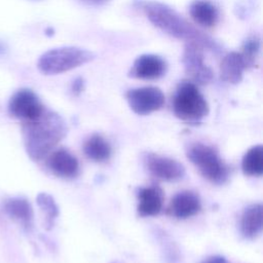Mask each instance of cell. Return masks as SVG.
Wrapping results in <instances>:
<instances>
[{
  "mask_svg": "<svg viewBox=\"0 0 263 263\" xmlns=\"http://www.w3.org/2000/svg\"><path fill=\"white\" fill-rule=\"evenodd\" d=\"M67 134L65 120L55 112L45 110L35 119L24 122L25 145L30 157L42 159Z\"/></svg>",
  "mask_w": 263,
  "mask_h": 263,
  "instance_id": "cell-1",
  "label": "cell"
},
{
  "mask_svg": "<svg viewBox=\"0 0 263 263\" xmlns=\"http://www.w3.org/2000/svg\"><path fill=\"white\" fill-rule=\"evenodd\" d=\"M143 8L148 20L163 33L185 40L187 43L197 44L202 48L216 49L217 45L210 37L194 28L168 5L157 1H149L144 4Z\"/></svg>",
  "mask_w": 263,
  "mask_h": 263,
  "instance_id": "cell-2",
  "label": "cell"
},
{
  "mask_svg": "<svg viewBox=\"0 0 263 263\" xmlns=\"http://www.w3.org/2000/svg\"><path fill=\"white\" fill-rule=\"evenodd\" d=\"M173 111L180 120L196 123L209 114L210 108L196 84L185 80L177 86L173 98Z\"/></svg>",
  "mask_w": 263,
  "mask_h": 263,
  "instance_id": "cell-3",
  "label": "cell"
},
{
  "mask_svg": "<svg viewBox=\"0 0 263 263\" xmlns=\"http://www.w3.org/2000/svg\"><path fill=\"white\" fill-rule=\"evenodd\" d=\"M95 54L75 46L58 47L44 52L38 60L37 67L46 75H54L70 71L92 61Z\"/></svg>",
  "mask_w": 263,
  "mask_h": 263,
  "instance_id": "cell-4",
  "label": "cell"
},
{
  "mask_svg": "<svg viewBox=\"0 0 263 263\" xmlns=\"http://www.w3.org/2000/svg\"><path fill=\"white\" fill-rule=\"evenodd\" d=\"M187 157L201 176L211 183L222 185L228 180L229 168L214 147L203 143H194L189 146Z\"/></svg>",
  "mask_w": 263,
  "mask_h": 263,
  "instance_id": "cell-5",
  "label": "cell"
},
{
  "mask_svg": "<svg viewBox=\"0 0 263 263\" xmlns=\"http://www.w3.org/2000/svg\"><path fill=\"white\" fill-rule=\"evenodd\" d=\"M125 97L129 108L138 115L151 114L159 110L164 104L163 92L155 86L129 89Z\"/></svg>",
  "mask_w": 263,
  "mask_h": 263,
  "instance_id": "cell-6",
  "label": "cell"
},
{
  "mask_svg": "<svg viewBox=\"0 0 263 263\" xmlns=\"http://www.w3.org/2000/svg\"><path fill=\"white\" fill-rule=\"evenodd\" d=\"M202 47L194 43H186L183 53V65L190 81L194 84L205 85L213 79V71L204 64Z\"/></svg>",
  "mask_w": 263,
  "mask_h": 263,
  "instance_id": "cell-7",
  "label": "cell"
},
{
  "mask_svg": "<svg viewBox=\"0 0 263 263\" xmlns=\"http://www.w3.org/2000/svg\"><path fill=\"white\" fill-rule=\"evenodd\" d=\"M8 109L12 116L26 122L37 118L45 110V107L33 90L23 88L11 97Z\"/></svg>",
  "mask_w": 263,
  "mask_h": 263,
  "instance_id": "cell-8",
  "label": "cell"
},
{
  "mask_svg": "<svg viewBox=\"0 0 263 263\" xmlns=\"http://www.w3.org/2000/svg\"><path fill=\"white\" fill-rule=\"evenodd\" d=\"M145 164L148 172L161 181H177L185 175V167L181 162L159 154L148 153L145 156Z\"/></svg>",
  "mask_w": 263,
  "mask_h": 263,
  "instance_id": "cell-9",
  "label": "cell"
},
{
  "mask_svg": "<svg viewBox=\"0 0 263 263\" xmlns=\"http://www.w3.org/2000/svg\"><path fill=\"white\" fill-rule=\"evenodd\" d=\"M166 71L165 61L156 54H142L138 57L128 73V76L143 80L158 79Z\"/></svg>",
  "mask_w": 263,
  "mask_h": 263,
  "instance_id": "cell-10",
  "label": "cell"
},
{
  "mask_svg": "<svg viewBox=\"0 0 263 263\" xmlns=\"http://www.w3.org/2000/svg\"><path fill=\"white\" fill-rule=\"evenodd\" d=\"M200 210L199 196L193 191L184 190L173 196L167 206V214L176 219H187L195 216Z\"/></svg>",
  "mask_w": 263,
  "mask_h": 263,
  "instance_id": "cell-11",
  "label": "cell"
},
{
  "mask_svg": "<svg viewBox=\"0 0 263 263\" xmlns=\"http://www.w3.org/2000/svg\"><path fill=\"white\" fill-rule=\"evenodd\" d=\"M47 166L54 176L63 179H73L79 174L77 158L65 148H60L49 155Z\"/></svg>",
  "mask_w": 263,
  "mask_h": 263,
  "instance_id": "cell-12",
  "label": "cell"
},
{
  "mask_svg": "<svg viewBox=\"0 0 263 263\" xmlns=\"http://www.w3.org/2000/svg\"><path fill=\"white\" fill-rule=\"evenodd\" d=\"M163 193L156 186L142 187L138 191V206L137 211L141 217H151L158 215L162 210Z\"/></svg>",
  "mask_w": 263,
  "mask_h": 263,
  "instance_id": "cell-13",
  "label": "cell"
},
{
  "mask_svg": "<svg viewBox=\"0 0 263 263\" xmlns=\"http://www.w3.org/2000/svg\"><path fill=\"white\" fill-rule=\"evenodd\" d=\"M262 204L254 203L245 209L239 220L240 233L245 238L254 239L262 232Z\"/></svg>",
  "mask_w": 263,
  "mask_h": 263,
  "instance_id": "cell-14",
  "label": "cell"
},
{
  "mask_svg": "<svg viewBox=\"0 0 263 263\" xmlns=\"http://www.w3.org/2000/svg\"><path fill=\"white\" fill-rule=\"evenodd\" d=\"M247 69L245 61L239 52L232 51L227 53L220 64V78L231 84L241 81L243 71Z\"/></svg>",
  "mask_w": 263,
  "mask_h": 263,
  "instance_id": "cell-15",
  "label": "cell"
},
{
  "mask_svg": "<svg viewBox=\"0 0 263 263\" xmlns=\"http://www.w3.org/2000/svg\"><path fill=\"white\" fill-rule=\"evenodd\" d=\"M192 20L199 26L211 28L214 27L219 18L217 7L208 0H195L189 8Z\"/></svg>",
  "mask_w": 263,
  "mask_h": 263,
  "instance_id": "cell-16",
  "label": "cell"
},
{
  "mask_svg": "<svg viewBox=\"0 0 263 263\" xmlns=\"http://www.w3.org/2000/svg\"><path fill=\"white\" fill-rule=\"evenodd\" d=\"M83 152L88 159L95 162H103L110 158L112 149L110 144L101 135L93 134L85 140Z\"/></svg>",
  "mask_w": 263,
  "mask_h": 263,
  "instance_id": "cell-17",
  "label": "cell"
},
{
  "mask_svg": "<svg viewBox=\"0 0 263 263\" xmlns=\"http://www.w3.org/2000/svg\"><path fill=\"white\" fill-rule=\"evenodd\" d=\"M241 171L249 177H261L263 174V147H251L241 159Z\"/></svg>",
  "mask_w": 263,
  "mask_h": 263,
  "instance_id": "cell-18",
  "label": "cell"
},
{
  "mask_svg": "<svg viewBox=\"0 0 263 263\" xmlns=\"http://www.w3.org/2000/svg\"><path fill=\"white\" fill-rule=\"evenodd\" d=\"M8 215L18 221L25 227H30L33 219V211L30 203L24 198H12L5 203Z\"/></svg>",
  "mask_w": 263,
  "mask_h": 263,
  "instance_id": "cell-19",
  "label": "cell"
},
{
  "mask_svg": "<svg viewBox=\"0 0 263 263\" xmlns=\"http://www.w3.org/2000/svg\"><path fill=\"white\" fill-rule=\"evenodd\" d=\"M260 38L258 36H250L246 39L242 44L241 52H239L245 61L247 68H252L257 65V61L259 59L260 52Z\"/></svg>",
  "mask_w": 263,
  "mask_h": 263,
  "instance_id": "cell-20",
  "label": "cell"
},
{
  "mask_svg": "<svg viewBox=\"0 0 263 263\" xmlns=\"http://www.w3.org/2000/svg\"><path fill=\"white\" fill-rule=\"evenodd\" d=\"M39 208L42 210L45 217V225L47 228H51L59 215V208L54 199L46 193H40L37 197Z\"/></svg>",
  "mask_w": 263,
  "mask_h": 263,
  "instance_id": "cell-21",
  "label": "cell"
},
{
  "mask_svg": "<svg viewBox=\"0 0 263 263\" xmlns=\"http://www.w3.org/2000/svg\"><path fill=\"white\" fill-rule=\"evenodd\" d=\"M84 89V81L82 78H77L72 83V91L75 95H79Z\"/></svg>",
  "mask_w": 263,
  "mask_h": 263,
  "instance_id": "cell-22",
  "label": "cell"
},
{
  "mask_svg": "<svg viewBox=\"0 0 263 263\" xmlns=\"http://www.w3.org/2000/svg\"><path fill=\"white\" fill-rule=\"evenodd\" d=\"M200 263H228V262L225 257L220 255H215V256H210L203 259Z\"/></svg>",
  "mask_w": 263,
  "mask_h": 263,
  "instance_id": "cell-23",
  "label": "cell"
},
{
  "mask_svg": "<svg viewBox=\"0 0 263 263\" xmlns=\"http://www.w3.org/2000/svg\"><path fill=\"white\" fill-rule=\"evenodd\" d=\"M82 2L86 3V4H91V5H97V4H101L104 3L107 0H81Z\"/></svg>",
  "mask_w": 263,
  "mask_h": 263,
  "instance_id": "cell-24",
  "label": "cell"
},
{
  "mask_svg": "<svg viewBox=\"0 0 263 263\" xmlns=\"http://www.w3.org/2000/svg\"><path fill=\"white\" fill-rule=\"evenodd\" d=\"M110 263H124V262H122V261H120V260H114V261H112V262H110Z\"/></svg>",
  "mask_w": 263,
  "mask_h": 263,
  "instance_id": "cell-25",
  "label": "cell"
}]
</instances>
